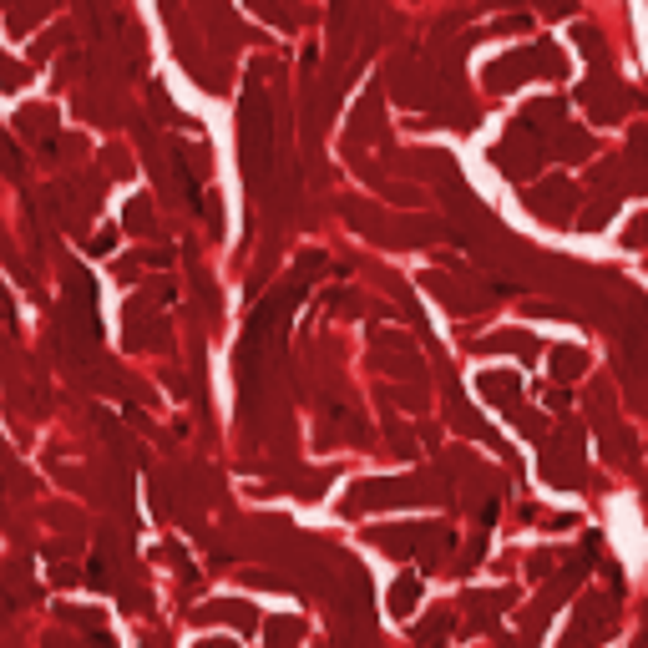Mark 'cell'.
I'll list each match as a JSON object with an SVG mask.
<instances>
[{
    "mask_svg": "<svg viewBox=\"0 0 648 648\" xmlns=\"http://www.w3.org/2000/svg\"><path fill=\"white\" fill-rule=\"evenodd\" d=\"M411 603H416V583H400V588H395V613H405Z\"/></svg>",
    "mask_w": 648,
    "mask_h": 648,
    "instance_id": "3",
    "label": "cell"
},
{
    "mask_svg": "<svg viewBox=\"0 0 648 648\" xmlns=\"http://www.w3.org/2000/svg\"><path fill=\"white\" fill-rule=\"evenodd\" d=\"M532 213L537 218H552V223H567V218H573V188H567L562 178H552L547 188H532Z\"/></svg>",
    "mask_w": 648,
    "mask_h": 648,
    "instance_id": "1",
    "label": "cell"
},
{
    "mask_svg": "<svg viewBox=\"0 0 648 648\" xmlns=\"http://www.w3.org/2000/svg\"><path fill=\"white\" fill-rule=\"evenodd\" d=\"M583 370H588L583 350H552V375H557V380H573V375H583Z\"/></svg>",
    "mask_w": 648,
    "mask_h": 648,
    "instance_id": "2",
    "label": "cell"
}]
</instances>
